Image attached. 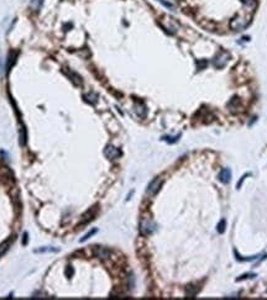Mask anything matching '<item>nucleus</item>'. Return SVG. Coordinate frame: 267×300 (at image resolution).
<instances>
[{"instance_id": "obj_1", "label": "nucleus", "mask_w": 267, "mask_h": 300, "mask_svg": "<svg viewBox=\"0 0 267 300\" xmlns=\"http://www.w3.org/2000/svg\"><path fill=\"white\" fill-rule=\"evenodd\" d=\"M156 229L155 222L150 218H142L140 221V232L142 235H151Z\"/></svg>"}, {"instance_id": "obj_2", "label": "nucleus", "mask_w": 267, "mask_h": 300, "mask_svg": "<svg viewBox=\"0 0 267 300\" xmlns=\"http://www.w3.org/2000/svg\"><path fill=\"white\" fill-rule=\"evenodd\" d=\"M249 24V20H246L241 16H236L234 17L231 21H230V27L235 31H240V30H244Z\"/></svg>"}, {"instance_id": "obj_3", "label": "nucleus", "mask_w": 267, "mask_h": 300, "mask_svg": "<svg viewBox=\"0 0 267 300\" xmlns=\"http://www.w3.org/2000/svg\"><path fill=\"white\" fill-rule=\"evenodd\" d=\"M104 154H105V157L108 159H116L121 156V151H120L119 148H116L113 144H108V146L104 148Z\"/></svg>"}, {"instance_id": "obj_4", "label": "nucleus", "mask_w": 267, "mask_h": 300, "mask_svg": "<svg viewBox=\"0 0 267 300\" xmlns=\"http://www.w3.org/2000/svg\"><path fill=\"white\" fill-rule=\"evenodd\" d=\"M162 183H163V180H162L160 177H157V178L152 179V180L150 182V184L147 185V189H146V191H147V194H149V195H155V194L157 193V191L160 190Z\"/></svg>"}, {"instance_id": "obj_5", "label": "nucleus", "mask_w": 267, "mask_h": 300, "mask_svg": "<svg viewBox=\"0 0 267 300\" xmlns=\"http://www.w3.org/2000/svg\"><path fill=\"white\" fill-rule=\"evenodd\" d=\"M229 59V54L226 53H220L215 57V59H214V66L217 67V68H223V67L226 64V62Z\"/></svg>"}, {"instance_id": "obj_6", "label": "nucleus", "mask_w": 267, "mask_h": 300, "mask_svg": "<svg viewBox=\"0 0 267 300\" xmlns=\"http://www.w3.org/2000/svg\"><path fill=\"white\" fill-rule=\"evenodd\" d=\"M219 180L224 184H228L231 180V170L229 168H223L219 173Z\"/></svg>"}, {"instance_id": "obj_7", "label": "nucleus", "mask_w": 267, "mask_h": 300, "mask_svg": "<svg viewBox=\"0 0 267 300\" xmlns=\"http://www.w3.org/2000/svg\"><path fill=\"white\" fill-rule=\"evenodd\" d=\"M94 255L98 258H102V260H105V258L110 257V251L107 250L104 247H95L94 248Z\"/></svg>"}, {"instance_id": "obj_8", "label": "nucleus", "mask_w": 267, "mask_h": 300, "mask_svg": "<svg viewBox=\"0 0 267 300\" xmlns=\"http://www.w3.org/2000/svg\"><path fill=\"white\" fill-rule=\"evenodd\" d=\"M66 73H67V75L71 78V80L76 85H82V83H83V80H82V78H81V75L79 74H77L76 72H73V70H71V69H68L67 68V70H66Z\"/></svg>"}, {"instance_id": "obj_9", "label": "nucleus", "mask_w": 267, "mask_h": 300, "mask_svg": "<svg viewBox=\"0 0 267 300\" xmlns=\"http://www.w3.org/2000/svg\"><path fill=\"white\" fill-rule=\"evenodd\" d=\"M16 57H18V54L15 53L14 51H11V52L9 53L8 62H6V73H9V70L11 69V67L15 64V62H16Z\"/></svg>"}, {"instance_id": "obj_10", "label": "nucleus", "mask_w": 267, "mask_h": 300, "mask_svg": "<svg viewBox=\"0 0 267 300\" xmlns=\"http://www.w3.org/2000/svg\"><path fill=\"white\" fill-rule=\"evenodd\" d=\"M95 213H97V206H94V208H92L90 210L88 211L87 214H84L83 215V220H82V224H85V222H88V221H90L94 216H95Z\"/></svg>"}, {"instance_id": "obj_11", "label": "nucleus", "mask_w": 267, "mask_h": 300, "mask_svg": "<svg viewBox=\"0 0 267 300\" xmlns=\"http://www.w3.org/2000/svg\"><path fill=\"white\" fill-rule=\"evenodd\" d=\"M19 137H20V144L24 146V144L26 143V137H27L24 125H21V126H20V128H19Z\"/></svg>"}, {"instance_id": "obj_12", "label": "nucleus", "mask_w": 267, "mask_h": 300, "mask_svg": "<svg viewBox=\"0 0 267 300\" xmlns=\"http://www.w3.org/2000/svg\"><path fill=\"white\" fill-rule=\"evenodd\" d=\"M42 4H43V0H31L30 8L32 9V11H39L41 6H42Z\"/></svg>"}, {"instance_id": "obj_13", "label": "nucleus", "mask_w": 267, "mask_h": 300, "mask_svg": "<svg viewBox=\"0 0 267 300\" xmlns=\"http://www.w3.org/2000/svg\"><path fill=\"white\" fill-rule=\"evenodd\" d=\"M84 99H85V101L90 103V104H95L97 100H98V95L95 94V93L92 91V93H88V94L84 95Z\"/></svg>"}, {"instance_id": "obj_14", "label": "nucleus", "mask_w": 267, "mask_h": 300, "mask_svg": "<svg viewBox=\"0 0 267 300\" xmlns=\"http://www.w3.org/2000/svg\"><path fill=\"white\" fill-rule=\"evenodd\" d=\"M135 110H136V112H137V115L140 116V117H145L146 116V106L144 105V104H141V105H136L135 106Z\"/></svg>"}, {"instance_id": "obj_15", "label": "nucleus", "mask_w": 267, "mask_h": 300, "mask_svg": "<svg viewBox=\"0 0 267 300\" xmlns=\"http://www.w3.org/2000/svg\"><path fill=\"white\" fill-rule=\"evenodd\" d=\"M11 239L10 240H8V241H5V242H3L1 245H0V256H3L5 252H6L8 250H9V247H10V245H11Z\"/></svg>"}, {"instance_id": "obj_16", "label": "nucleus", "mask_w": 267, "mask_h": 300, "mask_svg": "<svg viewBox=\"0 0 267 300\" xmlns=\"http://www.w3.org/2000/svg\"><path fill=\"white\" fill-rule=\"evenodd\" d=\"M58 248L55 247H43V248H39V250H35V253H42V252H57Z\"/></svg>"}, {"instance_id": "obj_17", "label": "nucleus", "mask_w": 267, "mask_h": 300, "mask_svg": "<svg viewBox=\"0 0 267 300\" xmlns=\"http://www.w3.org/2000/svg\"><path fill=\"white\" fill-rule=\"evenodd\" d=\"M225 226H226V221H225L224 219L220 220V222L218 224V227H217V230H218L219 234H223V232L225 231Z\"/></svg>"}, {"instance_id": "obj_18", "label": "nucleus", "mask_w": 267, "mask_h": 300, "mask_svg": "<svg viewBox=\"0 0 267 300\" xmlns=\"http://www.w3.org/2000/svg\"><path fill=\"white\" fill-rule=\"evenodd\" d=\"M241 1L246 5V6H249V8H255L256 4H257L256 0H241Z\"/></svg>"}, {"instance_id": "obj_19", "label": "nucleus", "mask_w": 267, "mask_h": 300, "mask_svg": "<svg viewBox=\"0 0 267 300\" xmlns=\"http://www.w3.org/2000/svg\"><path fill=\"white\" fill-rule=\"evenodd\" d=\"M178 138H179V136H174V137H172V136H165V137H163L165 141L170 142V143H173V142L178 141Z\"/></svg>"}, {"instance_id": "obj_20", "label": "nucleus", "mask_w": 267, "mask_h": 300, "mask_svg": "<svg viewBox=\"0 0 267 300\" xmlns=\"http://www.w3.org/2000/svg\"><path fill=\"white\" fill-rule=\"evenodd\" d=\"M95 232H97V229H93L90 232H88L87 235H84V237H83V239H81V242H84V241H85V240H88L90 236H93L94 234H95Z\"/></svg>"}, {"instance_id": "obj_21", "label": "nucleus", "mask_w": 267, "mask_h": 300, "mask_svg": "<svg viewBox=\"0 0 267 300\" xmlns=\"http://www.w3.org/2000/svg\"><path fill=\"white\" fill-rule=\"evenodd\" d=\"M157 1H160L161 4H163L165 6H166V8H168V9H172V10L174 9V6H173V5H172L170 1H167V0H157Z\"/></svg>"}, {"instance_id": "obj_22", "label": "nucleus", "mask_w": 267, "mask_h": 300, "mask_svg": "<svg viewBox=\"0 0 267 300\" xmlns=\"http://www.w3.org/2000/svg\"><path fill=\"white\" fill-rule=\"evenodd\" d=\"M249 174H250V173H246V174H244V175H242V177H241V179H240V182H238V184H236V188H238V189H239L240 187H241V184L244 183V180H245V178H246V177H247V175H249Z\"/></svg>"}, {"instance_id": "obj_23", "label": "nucleus", "mask_w": 267, "mask_h": 300, "mask_svg": "<svg viewBox=\"0 0 267 300\" xmlns=\"http://www.w3.org/2000/svg\"><path fill=\"white\" fill-rule=\"evenodd\" d=\"M66 274H67V277H68V278H71V277L73 276V268H72L71 266H68V267H67V271H66Z\"/></svg>"}, {"instance_id": "obj_24", "label": "nucleus", "mask_w": 267, "mask_h": 300, "mask_svg": "<svg viewBox=\"0 0 267 300\" xmlns=\"http://www.w3.org/2000/svg\"><path fill=\"white\" fill-rule=\"evenodd\" d=\"M254 277H256V274H254V273H251V274H244V276H241L240 278H238V280H241V279H245V278H254Z\"/></svg>"}, {"instance_id": "obj_25", "label": "nucleus", "mask_w": 267, "mask_h": 300, "mask_svg": "<svg viewBox=\"0 0 267 300\" xmlns=\"http://www.w3.org/2000/svg\"><path fill=\"white\" fill-rule=\"evenodd\" d=\"M27 243V234H24V240H22V245Z\"/></svg>"}]
</instances>
